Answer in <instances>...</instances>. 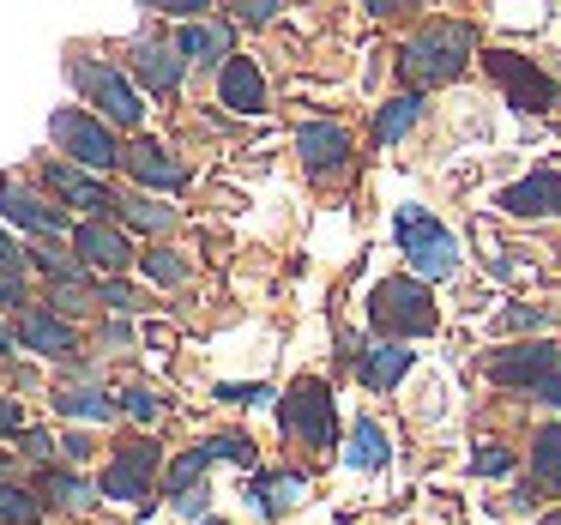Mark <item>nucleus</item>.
I'll return each mask as SVG.
<instances>
[{
	"label": "nucleus",
	"instance_id": "obj_48",
	"mask_svg": "<svg viewBox=\"0 0 561 525\" xmlns=\"http://www.w3.org/2000/svg\"><path fill=\"white\" fill-rule=\"evenodd\" d=\"M206 525H224V520H206Z\"/></svg>",
	"mask_w": 561,
	"mask_h": 525
},
{
	"label": "nucleus",
	"instance_id": "obj_45",
	"mask_svg": "<svg viewBox=\"0 0 561 525\" xmlns=\"http://www.w3.org/2000/svg\"><path fill=\"white\" fill-rule=\"evenodd\" d=\"M61 453H67V459H85L91 441H85V435H61Z\"/></svg>",
	"mask_w": 561,
	"mask_h": 525
},
{
	"label": "nucleus",
	"instance_id": "obj_38",
	"mask_svg": "<svg viewBox=\"0 0 561 525\" xmlns=\"http://www.w3.org/2000/svg\"><path fill=\"white\" fill-rule=\"evenodd\" d=\"M278 7H284V0H242V7H236V19H248V25H266V19H278Z\"/></svg>",
	"mask_w": 561,
	"mask_h": 525
},
{
	"label": "nucleus",
	"instance_id": "obj_27",
	"mask_svg": "<svg viewBox=\"0 0 561 525\" xmlns=\"http://www.w3.org/2000/svg\"><path fill=\"white\" fill-rule=\"evenodd\" d=\"M37 520H43V501L0 477V525H37Z\"/></svg>",
	"mask_w": 561,
	"mask_h": 525
},
{
	"label": "nucleus",
	"instance_id": "obj_5",
	"mask_svg": "<svg viewBox=\"0 0 561 525\" xmlns=\"http://www.w3.org/2000/svg\"><path fill=\"white\" fill-rule=\"evenodd\" d=\"M67 73H73V85L85 91L91 103L103 110V122L110 127H139V115H146V103H139V91L127 85L115 67H98V61H67Z\"/></svg>",
	"mask_w": 561,
	"mask_h": 525
},
{
	"label": "nucleus",
	"instance_id": "obj_1",
	"mask_svg": "<svg viewBox=\"0 0 561 525\" xmlns=\"http://www.w3.org/2000/svg\"><path fill=\"white\" fill-rule=\"evenodd\" d=\"M471 49H477L471 25H428L423 37H411L399 49V73L411 79V85H447V79L465 73Z\"/></svg>",
	"mask_w": 561,
	"mask_h": 525
},
{
	"label": "nucleus",
	"instance_id": "obj_37",
	"mask_svg": "<svg viewBox=\"0 0 561 525\" xmlns=\"http://www.w3.org/2000/svg\"><path fill=\"white\" fill-rule=\"evenodd\" d=\"M206 507H211V495H206V483H199V489H187V495H182V501H175V513H182V520H199V525H206Z\"/></svg>",
	"mask_w": 561,
	"mask_h": 525
},
{
	"label": "nucleus",
	"instance_id": "obj_43",
	"mask_svg": "<svg viewBox=\"0 0 561 525\" xmlns=\"http://www.w3.org/2000/svg\"><path fill=\"white\" fill-rule=\"evenodd\" d=\"M0 303H25V284H19V272L0 266Z\"/></svg>",
	"mask_w": 561,
	"mask_h": 525
},
{
	"label": "nucleus",
	"instance_id": "obj_35",
	"mask_svg": "<svg viewBox=\"0 0 561 525\" xmlns=\"http://www.w3.org/2000/svg\"><path fill=\"white\" fill-rule=\"evenodd\" d=\"M471 471L501 477V471H513V453H507V447H477V453H471Z\"/></svg>",
	"mask_w": 561,
	"mask_h": 525
},
{
	"label": "nucleus",
	"instance_id": "obj_34",
	"mask_svg": "<svg viewBox=\"0 0 561 525\" xmlns=\"http://www.w3.org/2000/svg\"><path fill=\"white\" fill-rule=\"evenodd\" d=\"M218 399H230V404H266L272 387H266V380H242V387L230 380V387H218Z\"/></svg>",
	"mask_w": 561,
	"mask_h": 525
},
{
	"label": "nucleus",
	"instance_id": "obj_10",
	"mask_svg": "<svg viewBox=\"0 0 561 525\" xmlns=\"http://www.w3.org/2000/svg\"><path fill=\"white\" fill-rule=\"evenodd\" d=\"M43 182L55 187V194L67 199V206H79V212H110V206H122V194H110V187L98 182L91 170H79V163H43Z\"/></svg>",
	"mask_w": 561,
	"mask_h": 525
},
{
	"label": "nucleus",
	"instance_id": "obj_40",
	"mask_svg": "<svg viewBox=\"0 0 561 525\" xmlns=\"http://www.w3.org/2000/svg\"><path fill=\"white\" fill-rule=\"evenodd\" d=\"M79 308H85V290H79V284H61V290H55V315H79Z\"/></svg>",
	"mask_w": 561,
	"mask_h": 525
},
{
	"label": "nucleus",
	"instance_id": "obj_18",
	"mask_svg": "<svg viewBox=\"0 0 561 525\" xmlns=\"http://www.w3.org/2000/svg\"><path fill=\"white\" fill-rule=\"evenodd\" d=\"M175 49H182V61H194V67H230L236 55H230V25H211V19H199V25H182L175 31Z\"/></svg>",
	"mask_w": 561,
	"mask_h": 525
},
{
	"label": "nucleus",
	"instance_id": "obj_46",
	"mask_svg": "<svg viewBox=\"0 0 561 525\" xmlns=\"http://www.w3.org/2000/svg\"><path fill=\"white\" fill-rule=\"evenodd\" d=\"M13 339H19V332H13V327H7V320H0V356L13 351Z\"/></svg>",
	"mask_w": 561,
	"mask_h": 525
},
{
	"label": "nucleus",
	"instance_id": "obj_11",
	"mask_svg": "<svg viewBox=\"0 0 561 525\" xmlns=\"http://www.w3.org/2000/svg\"><path fill=\"white\" fill-rule=\"evenodd\" d=\"M296 151H302V163L314 175L344 170V163H351V134H344L339 122H302L296 127Z\"/></svg>",
	"mask_w": 561,
	"mask_h": 525
},
{
	"label": "nucleus",
	"instance_id": "obj_8",
	"mask_svg": "<svg viewBox=\"0 0 561 525\" xmlns=\"http://www.w3.org/2000/svg\"><path fill=\"white\" fill-rule=\"evenodd\" d=\"M158 465H163V453H158V441H127L122 453L110 459V471H103V495H115V501H139L151 489V477H158Z\"/></svg>",
	"mask_w": 561,
	"mask_h": 525
},
{
	"label": "nucleus",
	"instance_id": "obj_30",
	"mask_svg": "<svg viewBox=\"0 0 561 525\" xmlns=\"http://www.w3.org/2000/svg\"><path fill=\"white\" fill-rule=\"evenodd\" d=\"M122 411H127V416H139V423H151V416L163 411V399H158V392L146 387V380H134V387L122 392Z\"/></svg>",
	"mask_w": 561,
	"mask_h": 525
},
{
	"label": "nucleus",
	"instance_id": "obj_3",
	"mask_svg": "<svg viewBox=\"0 0 561 525\" xmlns=\"http://www.w3.org/2000/svg\"><path fill=\"white\" fill-rule=\"evenodd\" d=\"M368 315L392 339H423V332H435V296H428L423 278H387L368 296Z\"/></svg>",
	"mask_w": 561,
	"mask_h": 525
},
{
	"label": "nucleus",
	"instance_id": "obj_42",
	"mask_svg": "<svg viewBox=\"0 0 561 525\" xmlns=\"http://www.w3.org/2000/svg\"><path fill=\"white\" fill-rule=\"evenodd\" d=\"M0 435H25V416H19L13 399H0Z\"/></svg>",
	"mask_w": 561,
	"mask_h": 525
},
{
	"label": "nucleus",
	"instance_id": "obj_22",
	"mask_svg": "<svg viewBox=\"0 0 561 525\" xmlns=\"http://www.w3.org/2000/svg\"><path fill=\"white\" fill-rule=\"evenodd\" d=\"M55 411H61V416H79V423H110L122 404H115L103 387H61V392H55Z\"/></svg>",
	"mask_w": 561,
	"mask_h": 525
},
{
	"label": "nucleus",
	"instance_id": "obj_29",
	"mask_svg": "<svg viewBox=\"0 0 561 525\" xmlns=\"http://www.w3.org/2000/svg\"><path fill=\"white\" fill-rule=\"evenodd\" d=\"M199 453H206V465H211V459L254 465V441H248V435H211V441H199Z\"/></svg>",
	"mask_w": 561,
	"mask_h": 525
},
{
	"label": "nucleus",
	"instance_id": "obj_14",
	"mask_svg": "<svg viewBox=\"0 0 561 525\" xmlns=\"http://www.w3.org/2000/svg\"><path fill=\"white\" fill-rule=\"evenodd\" d=\"M182 49H175V43H158V37H146L134 49V73L146 79V91L151 98H175V85H182Z\"/></svg>",
	"mask_w": 561,
	"mask_h": 525
},
{
	"label": "nucleus",
	"instance_id": "obj_16",
	"mask_svg": "<svg viewBox=\"0 0 561 525\" xmlns=\"http://www.w3.org/2000/svg\"><path fill=\"white\" fill-rule=\"evenodd\" d=\"M218 103L236 115H260L266 110V79H260V67L248 61V55H236L230 67L218 73Z\"/></svg>",
	"mask_w": 561,
	"mask_h": 525
},
{
	"label": "nucleus",
	"instance_id": "obj_32",
	"mask_svg": "<svg viewBox=\"0 0 561 525\" xmlns=\"http://www.w3.org/2000/svg\"><path fill=\"white\" fill-rule=\"evenodd\" d=\"M146 272H151L158 284H182V278H187V260L170 254V248H158V254H146Z\"/></svg>",
	"mask_w": 561,
	"mask_h": 525
},
{
	"label": "nucleus",
	"instance_id": "obj_23",
	"mask_svg": "<svg viewBox=\"0 0 561 525\" xmlns=\"http://www.w3.org/2000/svg\"><path fill=\"white\" fill-rule=\"evenodd\" d=\"M344 459H351L356 471H380V465H387V435H380V423H375V416H356Z\"/></svg>",
	"mask_w": 561,
	"mask_h": 525
},
{
	"label": "nucleus",
	"instance_id": "obj_31",
	"mask_svg": "<svg viewBox=\"0 0 561 525\" xmlns=\"http://www.w3.org/2000/svg\"><path fill=\"white\" fill-rule=\"evenodd\" d=\"M31 260H37L43 272H55V278H61V284H73L79 272H85V260H67L61 248H49V242H43V248H37V254H31Z\"/></svg>",
	"mask_w": 561,
	"mask_h": 525
},
{
	"label": "nucleus",
	"instance_id": "obj_24",
	"mask_svg": "<svg viewBox=\"0 0 561 525\" xmlns=\"http://www.w3.org/2000/svg\"><path fill=\"white\" fill-rule=\"evenodd\" d=\"M416 115H423V98H416V91H399V98L387 103V110L375 115V139L380 146H392V139H404L416 127Z\"/></svg>",
	"mask_w": 561,
	"mask_h": 525
},
{
	"label": "nucleus",
	"instance_id": "obj_39",
	"mask_svg": "<svg viewBox=\"0 0 561 525\" xmlns=\"http://www.w3.org/2000/svg\"><path fill=\"white\" fill-rule=\"evenodd\" d=\"M98 296H103V308H115V315H127V308L139 303V296L127 290V284H115V278H110V284H98Z\"/></svg>",
	"mask_w": 561,
	"mask_h": 525
},
{
	"label": "nucleus",
	"instance_id": "obj_13",
	"mask_svg": "<svg viewBox=\"0 0 561 525\" xmlns=\"http://www.w3.org/2000/svg\"><path fill=\"white\" fill-rule=\"evenodd\" d=\"M73 248H79V260H85V266H98V272L134 266V248H127V236L115 230V224H103V218L79 224V230H73Z\"/></svg>",
	"mask_w": 561,
	"mask_h": 525
},
{
	"label": "nucleus",
	"instance_id": "obj_4",
	"mask_svg": "<svg viewBox=\"0 0 561 525\" xmlns=\"http://www.w3.org/2000/svg\"><path fill=\"white\" fill-rule=\"evenodd\" d=\"M49 139L79 163V170H91V175H103V170H115V163H122V146H115L110 122H98V115H85V110L49 115Z\"/></svg>",
	"mask_w": 561,
	"mask_h": 525
},
{
	"label": "nucleus",
	"instance_id": "obj_25",
	"mask_svg": "<svg viewBox=\"0 0 561 525\" xmlns=\"http://www.w3.org/2000/svg\"><path fill=\"white\" fill-rule=\"evenodd\" d=\"M531 477L543 489H561V423H543L531 441Z\"/></svg>",
	"mask_w": 561,
	"mask_h": 525
},
{
	"label": "nucleus",
	"instance_id": "obj_12",
	"mask_svg": "<svg viewBox=\"0 0 561 525\" xmlns=\"http://www.w3.org/2000/svg\"><path fill=\"white\" fill-rule=\"evenodd\" d=\"M122 163H127V175H134L139 187H182L187 182V163L170 158L158 139H134V146H122Z\"/></svg>",
	"mask_w": 561,
	"mask_h": 525
},
{
	"label": "nucleus",
	"instance_id": "obj_7",
	"mask_svg": "<svg viewBox=\"0 0 561 525\" xmlns=\"http://www.w3.org/2000/svg\"><path fill=\"white\" fill-rule=\"evenodd\" d=\"M483 67H489V79L507 91V103H519V110H549V103H556V79H549L543 67H531L525 55L495 49V55H483Z\"/></svg>",
	"mask_w": 561,
	"mask_h": 525
},
{
	"label": "nucleus",
	"instance_id": "obj_21",
	"mask_svg": "<svg viewBox=\"0 0 561 525\" xmlns=\"http://www.w3.org/2000/svg\"><path fill=\"white\" fill-rule=\"evenodd\" d=\"M356 368H363V387L368 392H387V387H399L404 368H411V344H368Z\"/></svg>",
	"mask_w": 561,
	"mask_h": 525
},
{
	"label": "nucleus",
	"instance_id": "obj_33",
	"mask_svg": "<svg viewBox=\"0 0 561 525\" xmlns=\"http://www.w3.org/2000/svg\"><path fill=\"white\" fill-rule=\"evenodd\" d=\"M122 212H127V218L139 224V230H170V218H175L170 206H151V199H127Z\"/></svg>",
	"mask_w": 561,
	"mask_h": 525
},
{
	"label": "nucleus",
	"instance_id": "obj_36",
	"mask_svg": "<svg viewBox=\"0 0 561 525\" xmlns=\"http://www.w3.org/2000/svg\"><path fill=\"white\" fill-rule=\"evenodd\" d=\"M55 441H61V435H49V429H25V435H19V447H25L31 459H55Z\"/></svg>",
	"mask_w": 561,
	"mask_h": 525
},
{
	"label": "nucleus",
	"instance_id": "obj_9",
	"mask_svg": "<svg viewBox=\"0 0 561 525\" xmlns=\"http://www.w3.org/2000/svg\"><path fill=\"white\" fill-rule=\"evenodd\" d=\"M489 375L501 387H537V380L556 375V344H507V351L489 356Z\"/></svg>",
	"mask_w": 561,
	"mask_h": 525
},
{
	"label": "nucleus",
	"instance_id": "obj_15",
	"mask_svg": "<svg viewBox=\"0 0 561 525\" xmlns=\"http://www.w3.org/2000/svg\"><path fill=\"white\" fill-rule=\"evenodd\" d=\"M501 206L513 212V218H561V175L556 170H537L525 175V182H513L507 194H501Z\"/></svg>",
	"mask_w": 561,
	"mask_h": 525
},
{
	"label": "nucleus",
	"instance_id": "obj_26",
	"mask_svg": "<svg viewBox=\"0 0 561 525\" xmlns=\"http://www.w3.org/2000/svg\"><path fill=\"white\" fill-rule=\"evenodd\" d=\"M37 489L55 501V507H67V513H85L91 501H98V495H91V483H85V477H73V471H55V465L43 471V483H37Z\"/></svg>",
	"mask_w": 561,
	"mask_h": 525
},
{
	"label": "nucleus",
	"instance_id": "obj_2",
	"mask_svg": "<svg viewBox=\"0 0 561 525\" xmlns=\"http://www.w3.org/2000/svg\"><path fill=\"white\" fill-rule=\"evenodd\" d=\"M392 236H399L404 260H411L416 278H453V266H459V242H453V230L435 218V212L423 206H404L399 218H392Z\"/></svg>",
	"mask_w": 561,
	"mask_h": 525
},
{
	"label": "nucleus",
	"instance_id": "obj_41",
	"mask_svg": "<svg viewBox=\"0 0 561 525\" xmlns=\"http://www.w3.org/2000/svg\"><path fill=\"white\" fill-rule=\"evenodd\" d=\"M0 266H7V272L25 266V248H19V236H13V230H0Z\"/></svg>",
	"mask_w": 561,
	"mask_h": 525
},
{
	"label": "nucleus",
	"instance_id": "obj_44",
	"mask_svg": "<svg viewBox=\"0 0 561 525\" xmlns=\"http://www.w3.org/2000/svg\"><path fill=\"white\" fill-rule=\"evenodd\" d=\"M537 399H549V404H561V368H556V375H549V380H537Z\"/></svg>",
	"mask_w": 561,
	"mask_h": 525
},
{
	"label": "nucleus",
	"instance_id": "obj_19",
	"mask_svg": "<svg viewBox=\"0 0 561 525\" xmlns=\"http://www.w3.org/2000/svg\"><path fill=\"white\" fill-rule=\"evenodd\" d=\"M19 344H31V351L37 356H73V327H67L61 315H49V308H25V315H19Z\"/></svg>",
	"mask_w": 561,
	"mask_h": 525
},
{
	"label": "nucleus",
	"instance_id": "obj_6",
	"mask_svg": "<svg viewBox=\"0 0 561 525\" xmlns=\"http://www.w3.org/2000/svg\"><path fill=\"white\" fill-rule=\"evenodd\" d=\"M278 423H284V435L308 441V447H327L332 441V392L320 380H296L278 399Z\"/></svg>",
	"mask_w": 561,
	"mask_h": 525
},
{
	"label": "nucleus",
	"instance_id": "obj_47",
	"mask_svg": "<svg viewBox=\"0 0 561 525\" xmlns=\"http://www.w3.org/2000/svg\"><path fill=\"white\" fill-rule=\"evenodd\" d=\"M543 525H561V513H556V520H543Z\"/></svg>",
	"mask_w": 561,
	"mask_h": 525
},
{
	"label": "nucleus",
	"instance_id": "obj_17",
	"mask_svg": "<svg viewBox=\"0 0 561 525\" xmlns=\"http://www.w3.org/2000/svg\"><path fill=\"white\" fill-rule=\"evenodd\" d=\"M0 218H13V224H25V230H37L43 242L67 230V212H55L49 199L25 194V187H13V182H0Z\"/></svg>",
	"mask_w": 561,
	"mask_h": 525
},
{
	"label": "nucleus",
	"instance_id": "obj_28",
	"mask_svg": "<svg viewBox=\"0 0 561 525\" xmlns=\"http://www.w3.org/2000/svg\"><path fill=\"white\" fill-rule=\"evenodd\" d=\"M199 471H206V453H182V459H170V471H163V489H170L175 501L187 495V489H199Z\"/></svg>",
	"mask_w": 561,
	"mask_h": 525
},
{
	"label": "nucleus",
	"instance_id": "obj_20",
	"mask_svg": "<svg viewBox=\"0 0 561 525\" xmlns=\"http://www.w3.org/2000/svg\"><path fill=\"white\" fill-rule=\"evenodd\" d=\"M248 501H254L260 513H290V507H302L308 501V477H296V471H266V477H254L248 483Z\"/></svg>",
	"mask_w": 561,
	"mask_h": 525
}]
</instances>
